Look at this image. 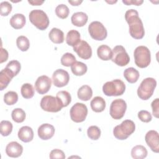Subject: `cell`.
I'll use <instances>...</instances> for the list:
<instances>
[{
	"label": "cell",
	"instance_id": "cell-7",
	"mask_svg": "<svg viewBox=\"0 0 159 159\" xmlns=\"http://www.w3.org/2000/svg\"><path fill=\"white\" fill-rule=\"evenodd\" d=\"M88 32L92 39L103 40L107 35V32L103 24L99 21H93L88 26Z\"/></svg>",
	"mask_w": 159,
	"mask_h": 159
},
{
	"label": "cell",
	"instance_id": "cell-6",
	"mask_svg": "<svg viewBox=\"0 0 159 159\" xmlns=\"http://www.w3.org/2000/svg\"><path fill=\"white\" fill-rule=\"evenodd\" d=\"M157 86V81L153 78L143 80L137 89L138 96L142 100H147L152 97Z\"/></svg>",
	"mask_w": 159,
	"mask_h": 159
},
{
	"label": "cell",
	"instance_id": "cell-25",
	"mask_svg": "<svg viewBox=\"0 0 159 159\" xmlns=\"http://www.w3.org/2000/svg\"><path fill=\"white\" fill-rule=\"evenodd\" d=\"M139 72L133 67L126 68L124 71V76L130 83H136L139 78Z\"/></svg>",
	"mask_w": 159,
	"mask_h": 159
},
{
	"label": "cell",
	"instance_id": "cell-27",
	"mask_svg": "<svg viewBox=\"0 0 159 159\" xmlns=\"http://www.w3.org/2000/svg\"><path fill=\"white\" fill-rule=\"evenodd\" d=\"M80 40V34L78 31L76 30H71L67 33L66 42L68 45L73 47L78 44Z\"/></svg>",
	"mask_w": 159,
	"mask_h": 159
},
{
	"label": "cell",
	"instance_id": "cell-36",
	"mask_svg": "<svg viewBox=\"0 0 159 159\" xmlns=\"http://www.w3.org/2000/svg\"><path fill=\"white\" fill-rule=\"evenodd\" d=\"M1 134L2 136H8L12 130V124L9 120H2L0 123Z\"/></svg>",
	"mask_w": 159,
	"mask_h": 159
},
{
	"label": "cell",
	"instance_id": "cell-14",
	"mask_svg": "<svg viewBox=\"0 0 159 159\" xmlns=\"http://www.w3.org/2000/svg\"><path fill=\"white\" fill-rule=\"evenodd\" d=\"M52 80L46 75L39 76L35 83V89L40 94L47 93L51 88Z\"/></svg>",
	"mask_w": 159,
	"mask_h": 159
},
{
	"label": "cell",
	"instance_id": "cell-23",
	"mask_svg": "<svg viewBox=\"0 0 159 159\" xmlns=\"http://www.w3.org/2000/svg\"><path fill=\"white\" fill-rule=\"evenodd\" d=\"M92 110L96 112H101L106 108V101L101 96L94 97L90 102Z\"/></svg>",
	"mask_w": 159,
	"mask_h": 159
},
{
	"label": "cell",
	"instance_id": "cell-31",
	"mask_svg": "<svg viewBox=\"0 0 159 159\" xmlns=\"http://www.w3.org/2000/svg\"><path fill=\"white\" fill-rule=\"evenodd\" d=\"M21 94L25 99H30L34 95V89L30 83H24L21 86Z\"/></svg>",
	"mask_w": 159,
	"mask_h": 159
},
{
	"label": "cell",
	"instance_id": "cell-40",
	"mask_svg": "<svg viewBox=\"0 0 159 159\" xmlns=\"http://www.w3.org/2000/svg\"><path fill=\"white\" fill-rule=\"evenodd\" d=\"M12 5L7 1H3L0 4V14L2 16H7L12 11Z\"/></svg>",
	"mask_w": 159,
	"mask_h": 159
},
{
	"label": "cell",
	"instance_id": "cell-5",
	"mask_svg": "<svg viewBox=\"0 0 159 159\" xmlns=\"http://www.w3.org/2000/svg\"><path fill=\"white\" fill-rule=\"evenodd\" d=\"M30 22L40 30H45L49 25V19L47 14L42 10L34 9L29 13Z\"/></svg>",
	"mask_w": 159,
	"mask_h": 159
},
{
	"label": "cell",
	"instance_id": "cell-47",
	"mask_svg": "<svg viewBox=\"0 0 159 159\" xmlns=\"http://www.w3.org/2000/svg\"><path fill=\"white\" fill-rule=\"evenodd\" d=\"M82 2H83L82 1H79V0H78V1H68V2L70 4H71L72 6H79Z\"/></svg>",
	"mask_w": 159,
	"mask_h": 159
},
{
	"label": "cell",
	"instance_id": "cell-43",
	"mask_svg": "<svg viewBox=\"0 0 159 159\" xmlns=\"http://www.w3.org/2000/svg\"><path fill=\"white\" fill-rule=\"evenodd\" d=\"M151 106L152 108V114L156 117L158 118V109H159V99L156 98L154 99L152 104Z\"/></svg>",
	"mask_w": 159,
	"mask_h": 159
},
{
	"label": "cell",
	"instance_id": "cell-19",
	"mask_svg": "<svg viewBox=\"0 0 159 159\" xmlns=\"http://www.w3.org/2000/svg\"><path fill=\"white\" fill-rule=\"evenodd\" d=\"M17 135L21 141L27 143L32 140L34 138V132L31 127L29 126H23L19 130Z\"/></svg>",
	"mask_w": 159,
	"mask_h": 159
},
{
	"label": "cell",
	"instance_id": "cell-17",
	"mask_svg": "<svg viewBox=\"0 0 159 159\" xmlns=\"http://www.w3.org/2000/svg\"><path fill=\"white\" fill-rule=\"evenodd\" d=\"M23 152L22 146L16 141L9 142L6 147V153L7 156L12 158L20 157Z\"/></svg>",
	"mask_w": 159,
	"mask_h": 159
},
{
	"label": "cell",
	"instance_id": "cell-39",
	"mask_svg": "<svg viewBox=\"0 0 159 159\" xmlns=\"http://www.w3.org/2000/svg\"><path fill=\"white\" fill-rule=\"evenodd\" d=\"M6 68L10 70L14 73V76H16L21 69V65L17 60H12L7 64Z\"/></svg>",
	"mask_w": 159,
	"mask_h": 159
},
{
	"label": "cell",
	"instance_id": "cell-29",
	"mask_svg": "<svg viewBox=\"0 0 159 159\" xmlns=\"http://www.w3.org/2000/svg\"><path fill=\"white\" fill-rule=\"evenodd\" d=\"M88 68L86 64L83 62L76 61L71 66V70L76 76H82L87 71Z\"/></svg>",
	"mask_w": 159,
	"mask_h": 159
},
{
	"label": "cell",
	"instance_id": "cell-30",
	"mask_svg": "<svg viewBox=\"0 0 159 159\" xmlns=\"http://www.w3.org/2000/svg\"><path fill=\"white\" fill-rule=\"evenodd\" d=\"M56 98L59 101L63 107L68 106L71 101V95L66 91H60L58 92L57 93Z\"/></svg>",
	"mask_w": 159,
	"mask_h": 159
},
{
	"label": "cell",
	"instance_id": "cell-45",
	"mask_svg": "<svg viewBox=\"0 0 159 159\" xmlns=\"http://www.w3.org/2000/svg\"><path fill=\"white\" fill-rule=\"evenodd\" d=\"M122 2L126 5H135V6H140L141 5L143 1L142 0H139V1H122Z\"/></svg>",
	"mask_w": 159,
	"mask_h": 159
},
{
	"label": "cell",
	"instance_id": "cell-12",
	"mask_svg": "<svg viewBox=\"0 0 159 159\" xmlns=\"http://www.w3.org/2000/svg\"><path fill=\"white\" fill-rule=\"evenodd\" d=\"M52 80L55 86L61 88L68 84L70 80V75L66 70L57 69L52 75Z\"/></svg>",
	"mask_w": 159,
	"mask_h": 159
},
{
	"label": "cell",
	"instance_id": "cell-26",
	"mask_svg": "<svg viewBox=\"0 0 159 159\" xmlns=\"http://www.w3.org/2000/svg\"><path fill=\"white\" fill-rule=\"evenodd\" d=\"M78 98L84 101L89 100L93 96V90L88 85H83L81 86L77 93Z\"/></svg>",
	"mask_w": 159,
	"mask_h": 159
},
{
	"label": "cell",
	"instance_id": "cell-46",
	"mask_svg": "<svg viewBox=\"0 0 159 159\" xmlns=\"http://www.w3.org/2000/svg\"><path fill=\"white\" fill-rule=\"evenodd\" d=\"M28 2L32 6H40L44 2V1H39V0L28 1Z\"/></svg>",
	"mask_w": 159,
	"mask_h": 159
},
{
	"label": "cell",
	"instance_id": "cell-37",
	"mask_svg": "<svg viewBox=\"0 0 159 159\" xmlns=\"http://www.w3.org/2000/svg\"><path fill=\"white\" fill-rule=\"evenodd\" d=\"M76 61V57L71 53H65L61 58V63L65 66H71Z\"/></svg>",
	"mask_w": 159,
	"mask_h": 159
},
{
	"label": "cell",
	"instance_id": "cell-33",
	"mask_svg": "<svg viewBox=\"0 0 159 159\" xmlns=\"http://www.w3.org/2000/svg\"><path fill=\"white\" fill-rule=\"evenodd\" d=\"M16 44L18 48L22 52L27 51L30 47V42L29 39L24 35L19 36L17 38Z\"/></svg>",
	"mask_w": 159,
	"mask_h": 159
},
{
	"label": "cell",
	"instance_id": "cell-34",
	"mask_svg": "<svg viewBox=\"0 0 159 159\" xmlns=\"http://www.w3.org/2000/svg\"><path fill=\"white\" fill-rule=\"evenodd\" d=\"M18 101V94L15 91H8L4 96V102L9 106L14 105Z\"/></svg>",
	"mask_w": 159,
	"mask_h": 159
},
{
	"label": "cell",
	"instance_id": "cell-4",
	"mask_svg": "<svg viewBox=\"0 0 159 159\" xmlns=\"http://www.w3.org/2000/svg\"><path fill=\"white\" fill-rule=\"evenodd\" d=\"M135 65L141 68L147 67L151 61V54L149 49L143 45L137 47L134 52Z\"/></svg>",
	"mask_w": 159,
	"mask_h": 159
},
{
	"label": "cell",
	"instance_id": "cell-24",
	"mask_svg": "<svg viewBox=\"0 0 159 159\" xmlns=\"http://www.w3.org/2000/svg\"><path fill=\"white\" fill-rule=\"evenodd\" d=\"M50 40L57 44L61 43L64 42V34L62 30L58 28H53L48 34Z\"/></svg>",
	"mask_w": 159,
	"mask_h": 159
},
{
	"label": "cell",
	"instance_id": "cell-42",
	"mask_svg": "<svg viewBox=\"0 0 159 159\" xmlns=\"http://www.w3.org/2000/svg\"><path fill=\"white\" fill-rule=\"evenodd\" d=\"M49 157L51 159H64L65 158V155L62 150L60 149H54L50 152Z\"/></svg>",
	"mask_w": 159,
	"mask_h": 159
},
{
	"label": "cell",
	"instance_id": "cell-41",
	"mask_svg": "<svg viewBox=\"0 0 159 159\" xmlns=\"http://www.w3.org/2000/svg\"><path fill=\"white\" fill-rule=\"evenodd\" d=\"M139 119L143 122H149L152 119V114L146 110H142L138 113Z\"/></svg>",
	"mask_w": 159,
	"mask_h": 159
},
{
	"label": "cell",
	"instance_id": "cell-2",
	"mask_svg": "<svg viewBox=\"0 0 159 159\" xmlns=\"http://www.w3.org/2000/svg\"><path fill=\"white\" fill-rule=\"evenodd\" d=\"M135 129V123L129 119L125 120L120 125H116L113 129L114 137L119 140H123L127 139L132 134Z\"/></svg>",
	"mask_w": 159,
	"mask_h": 159
},
{
	"label": "cell",
	"instance_id": "cell-28",
	"mask_svg": "<svg viewBox=\"0 0 159 159\" xmlns=\"http://www.w3.org/2000/svg\"><path fill=\"white\" fill-rule=\"evenodd\" d=\"M146 148L141 145L134 147L131 150V156L134 159H143L147 156Z\"/></svg>",
	"mask_w": 159,
	"mask_h": 159
},
{
	"label": "cell",
	"instance_id": "cell-3",
	"mask_svg": "<svg viewBox=\"0 0 159 159\" xmlns=\"http://www.w3.org/2000/svg\"><path fill=\"white\" fill-rule=\"evenodd\" d=\"M125 90V84L120 80L116 79L107 81L102 86V91L107 96H118L122 95Z\"/></svg>",
	"mask_w": 159,
	"mask_h": 159
},
{
	"label": "cell",
	"instance_id": "cell-8",
	"mask_svg": "<svg viewBox=\"0 0 159 159\" xmlns=\"http://www.w3.org/2000/svg\"><path fill=\"white\" fill-rule=\"evenodd\" d=\"M111 60L117 65L124 66L130 61V57L122 45H117L112 49V55Z\"/></svg>",
	"mask_w": 159,
	"mask_h": 159
},
{
	"label": "cell",
	"instance_id": "cell-32",
	"mask_svg": "<svg viewBox=\"0 0 159 159\" xmlns=\"http://www.w3.org/2000/svg\"><path fill=\"white\" fill-rule=\"evenodd\" d=\"M25 112L21 108L14 109L11 113L12 120L17 123H21L24 121L25 119Z\"/></svg>",
	"mask_w": 159,
	"mask_h": 159
},
{
	"label": "cell",
	"instance_id": "cell-9",
	"mask_svg": "<svg viewBox=\"0 0 159 159\" xmlns=\"http://www.w3.org/2000/svg\"><path fill=\"white\" fill-rule=\"evenodd\" d=\"M70 114L71 119L76 123L83 122L88 114V108L85 104L76 102L70 109Z\"/></svg>",
	"mask_w": 159,
	"mask_h": 159
},
{
	"label": "cell",
	"instance_id": "cell-11",
	"mask_svg": "<svg viewBox=\"0 0 159 159\" xmlns=\"http://www.w3.org/2000/svg\"><path fill=\"white\" fill-rule=\"evenodd\" d=\"M126 109L127 104L124 99H115L110 106V115L114 119H120L124 117Z\"/></svg>",
	"mask_w": 159,
	"mask_h": 159
},
{
	"label": "cell",
	"instance_id": "cell-35",
	"mask_svg": "<svg viewBox=\"0 0 159 159\" xmlns=\"http://www.w3.org/2000/svg\"><path fill=\"white\" fill-rule=\"evenodd\" d=\"M55 13L58 17H60V19H64L68 17L70 13V10L66 5L61 4L58 5L56 7Z\"/></svg>",
	"mask_w": 159,
	"mask_h": 159
},
{
	"label": "cell",
	"instance_id": "cell-16",
	"mask_svg": "<svg viewBox=\"0 0 159 159\" xmlns=\"http://www.w3.org/2000/svg\"><path fill=\"white\" fill-rule=\"evenodd\" d=\"M37 133L40 139L43 140H47L53 136L55 134V128L50 124H43L38 128Z\"/></svg>",
	"mask_w": 159,
	"mask_h": 159
},
{
	"label": "cell",
	"instance_id": "cell-44",
	"mask_svg": "<svg viewBox=\"0 0 159 159\" xmlns=\"http://www.w3.org/2000/svg\"><path fill=\"white\" fill-rule=\"evenodd\" d=\"M8 58V52L7 51L3 48H1V60H0V63H2L6 61H7Z\"/></svg>",
	"mask_w": 159,
	"mask_h": 159
},
{
	"label": "cell",
	"instance_id": "cell-1",
	"mask_svg": "<svg viewBox=\"0 0 159 159\" xmlns=\"http://www.w3.org/2000/svg\"><path fill=\"white\" fill-rule=\"evenodd\" d=\"M125 19L129 24L131 37L135 39H142L145 35V30L138 12L133 9L127 10L125 14Z\"/></svg>",
	"mask_w": 159,
	"mask_h": 159
},
{
	"label": "cell",
	"instance_id": "cell-22",
	"mask_svg": "<svg viewBox=\"0 0 159 159\" xmlns=\"http://www.w3.org/2000/svg\"><path fill=\"white\" fill-rule=\"evenodd\" d=\"M98 57L102 60L107 61L111 59L112 51L111 48L106 45H101L97 49Z\"/></svg>",
	"mask_w": 159,
	"mask_h": 159
},
{
	"label": "cell",
	"instance_id": "cell-38",
	"mask_svg": "<svg viewBox=\"0 0 159 159\" xmlns=\"http://www.w3.org/2000/svg\"><path fill=\"white\" fill-rule=\"evenodd\" d=\"M87 134L90 139L96 140L99 139L101 136V130L96 125H92L88 129Z\"/></svg>",
	"mask_w": 159,
	"mask_h": 159
},
{
	"label": "cell",
	"instance_id": "cell-20",
	"mask_svg": "<svg viewBox=\"0 0 159 159\" xmlns=\"http://www.w3.org/2000/svg\"><path fill=\"white\" fill-rule=\"evenodd\" d=\"M88 16L83 12H77L74 13L71 17V23L76 27H83L88 22Z\"/></svg>",
	"mask_w": 159,
	"mask_h": 159
},
{
	"label": "cell",
	"instance_id": "cell-10",
	"mask_svg": "<svg viewBox=\"0 0 159 159\" xmlns=\"http://www.w3.org/2000/svg\"><path fill=\"white\" fill-rule=\"evenodd\" d=\"M40 104L43 111L50 112H57L63 108V106L56 97L48 95L45 96L42 98Z\"/></svg>",
	"mask_w": 159,
	"mask_h": 159
},
{
	"label": "cell",
	"instance_id": "cell-21",
	"mask_svg": "<svg viewBox=\"0 0 159 159\" xmlns=\"http://www.w3.org/2000/svg\"><path fill=\"white\" fill-rule=\"evenodd\" d=\"M9 23L15 29H22L25 24V17L22 14H15L11 18Z\"/></svg>",
	"mask_w": 159,
	"mask_h": 159
},
{
	"label": "cell",
	"instance_id": "cell-13",
	"mask_svg": "<svg viewBox=\"0 0 159 159\" xmlns=\"http://www.w3.org/2000/svg\"><path fill=\"white\" fill-rule=\"evenodd\" d=\"M73 50L77 55L84 60H88L92 56V49L88 43L84 40L80 42L73 47Z\"/></svg>",
	"mask_w": 159,
	"mask_h": 159
},
{
	"label": "cell",
	"instance_id": "cell-15",
	"mask_svg": "<svg viewBox=\"0 0 159 159\" xmlns=\"http://www.w3.org/2000/svg\"><path fill=\"white\" fill-rule=\"evenodd\" d=\"M145 140L147 145L153 152H159V136L156 130H151L147 132L145 136Z\"/></svg>",
	"mask_w": 159,
	"mask_h": 159
},
{
	"label": "cell",
	"instance_id": "cell-18",
	"mask_svg": "<svg viewBox=\"0 0 159 159\" xmlns=\"http://www.w3.org/2000/svg\"><path fill=\"white\" fill-rule=\"evenodd\" d=\"M14 76V73L8 68L2 70L0 72V90H4Z\"/></svg>",
	"mask_w": 159,
	"mask_h": 159
}]
</instances>
